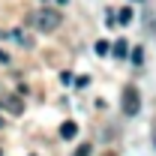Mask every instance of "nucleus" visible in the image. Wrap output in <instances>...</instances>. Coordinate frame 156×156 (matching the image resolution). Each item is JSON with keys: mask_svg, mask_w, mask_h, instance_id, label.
<instances>
[{"mask_svg": "<svg viewBox=\"0 0 156 156\" xmlns=\"http://www.w3.org/2000/svg\"><path fill=\"white\" fill-rule=\"evenodd\" d=\"M129 60H132L135 66H141V63H144V51H141V48H132V54H129Z\"/></svg>", "mask_w": 156, "mask_h": 156, "instance_id": "nucleus-8", "label": "nucleus"}, {"mask_svg": "<svg viewBox=\"0 0 156 156\" xmlns=\"http://www.w3.org/2000/svg\"><path fill=\"white\" fill-rule=\"evenodd\" d=\"M0 108H6V111H12V114H21L24 111V102L15 96H6V99H0Z\"/></svg>", "mask_w": 156, "mask_h": 156, "instance_id": "nucleus-3", "label": "nucleus"}, {"mask_svg": "<svg viewBox=\"0 0 156 156\" xmlns=\"http://www.w3.org/2000/svg\"><path fill=\"white\" fill-rule=\"evenodd\" d=\"M138 108H141V96H138V87H126L123 90V114L126 117H135L138 114Z\"/></svg>", "mask_w": 156, "mask_h": 156, "instance_id": "nucleus-2", "label": "nucleus"}, {"mask_svg": "<svg viewBox=\"0 0 156 156\" xmlns=\"http://www.w3.org/2000/svg\"><path fill=\"white\" fill-rule=\"evenodd\" d=\"M60 135L66 138V141H69V138H75V135H78V123H72V120H66V123L60 126Z\"/></svg>", "mask_w": 156, "mask_h": 156, "instance_id": "nucleus-5", "label": "nucleus"}, {"mask_svg": "<svg viewBox=\"0 0 156 156\" xmlns=\"http://www.w3.org/2000/svg\"><path fill=\"white\" fill-rule=\"evenodd\" d=\"M27 24L36 27V30H42V33H51V30H57L60 24H63V15H60V9L42 6V9H36V12L27 15Z\"/></svg>", "mask_w": 156, "mask_h": 156, "instance_id": "nucleus-1", "label": "nucleus"}, {"mask_svg": "<svg viewBox=\"0 0 156 156\" xmlns=\"http://www.w3.org/2000/svg\"><path fill=\"white\" fill-rule=\"evenodd\" d=\"M117 21H120V24H129V21H132V9H129V6H123V9H120V15H117Z\"/></svg>", "mask_w": 156, "mask_h": 156, "instance_id": "nucleus-7", "label": "nucleus"}, {"mask_svg": "<svg viewBox=\"0 0 156 156\" xmlns=\"http://www.w3.org/2000/svg\"><path fill=\"white\" fill-rule=\"evenodd\" d=\"M0 126H3V117H0Z\"/></svg>", "mask_w": 156, "mask_h": 156, "instance_id": "nucleus-14", "label": "nucleus"}, {"mask_svg": "<svg viewBox=\"0 0 156 156\" xmlns=\"http://www.w3.org/2000/svg\"><path fill=\"white\" fill-rule=\"evenodd\" d=\"M0 156H3V150H0Z\"/></svg>", "mask_w": 156, "mask_h": 156, "instance_id": "nucleus-15", "label": "nucleus"}, {"mask_svg": "<svg viewBox=\"0 0 156 156\" xmlns=\"http://www.w3.org/2000/svg\"><path fill=\"white\" fill-rule=\"evenodd\" d=\"M0 63H9V54H6L3 48H0Z\"/></svg>", "mask_w": 156, "mask_h": 156, "instance_id": "nucleus-12", "label": "nucleus"}, {"mask_svg": "<svg viewBox=\"0 0 156 156\" xmlns=\"http://www.w3.org/2000/svg\"><path fill=\"white\" fill-rule=\"evenodd\" d=\"M108 51H111V45H108L105 39H99V42H96V54H99V57H105Z\"/></svg>", "mask_w": 156, "mask_h": 156, "instance_id": "nucleus-9", "label": "nucleus"}, {"mask_svg": "<svg viewBox=\"0 0 156 156\" xmlns=\"http://www.w3.org/2000/svg\"><path fill=\"white\" fill-rule=\"evenodd\" d=\"M72 156H90V144H81V147H75V153Z\"/></svg>", "mask_w": 156, "mask_h": 156, "instance_id": "nucleus-10", "label": "nucleus"}, {"mask_svg": "<svg viewBox=\"0 0 156 156\" xmlns=\"http://www.w3.org/2000/svg\"><path fill=\"white\" fill-rule=\"evenodd\" d=\"M54 3H60V6H66V3H69V0H54Z\"/></svg>", "mask_w": 156, "mask_h": 156, "instance_id": "nucleus-13", "label": "nucleus"}, {"mask_svg": "<svg viewBox=\"0 0 156 156\" xmlns=\"http://www.w3.org/2000/svg\"><path fill=\"white\" fill-rule=\"evenodd\" d=\"M129 54V42L126 39H117L114 42V57H126Z\"/></svg>", "mask_w": 156, "mask_h": 156, "instance_id": "nucleus-6", "label": "nucleus"}, {"mask_svg": "<svg viewBox=\"0 0 156 156\" xmlns=\"http://www.w3.org/2000/svg\"><path fill=\"white\" fill-rule=\"evenodd\" d=\"M60 84H72V72H60Z\"/></svg>", "mask_w": 156, "mask_h": 156, "instance_id": "nucleus-11", "label": "nucleus"}, {"mask_svg": "<svg viewBox=\"0 0 156 156\" xmlns=\"http://www.w3.org/2000/svg\"><path fill=\"white\" fill-rule=\"evenodd\" d=\"M9 36L15 39L18 45H24V48H33V36H30V33H24V30H12Z\"/></svg>", "mask_w": 156, "mask_h": 156, "instance_id": "nucleus-4", "label": "nucleus"}]
</instances>
